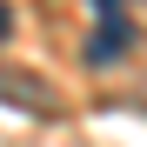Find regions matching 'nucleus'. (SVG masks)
<instances>
[{
  "label": "nucleus",
  "mask_w": 147,
  "mask_h": 147,
  "mask_svg": "<svg viewBox=\"0 0 147 147\" xmlns=\"http://www.w3.org/2000/svg\"><path fill=\"white\" fill-rule=\"evenodd\" d=\"M0 100H7V107H27V114H40V120L60 114V100L47 94V80H34V74H7V67H0Z\"/></svg>",
  "instance_id": "1"
},
{
  "label": "nucleus",
  "mask_w": 147,
  "mask_h": 147,
  "mask_svg": "<svg viewBox=\"0 0 147 147\" xmlns=\"http://www.w3.org/2000/svg\"><path fill=\"white\" fill-rule=\"evenodd\" d=\"M94 13H120V0H94Z\"/></svg>",
  "instance_id": "4"
},
{
  "label": "nucleus",
  "mask_w": 147,
  "mask_h": 147,
  "mask_svg": "<svg viewBox=\"0 0 147 147\" xmlns=\"http://www.w3.org/2000/svg\"><path fill=\"white\" fill-rule=\"evenodd\" d=\"M127 20H120V13H100V27H94V40H87V60L94 67H107V60H120V54H127Z\"/></svg>",
  "instance_id": "2"
},
{
  "label": "nucleus",
  "mask_w": 147,
  "mask_h": 147,
  "mask_svg": "<svg viewBox=\"0 0 147 147\" xmlns=\"http://www.w3.org/2000/svg\"><path fill=\"white\" fill-rule=\"evenodd\" d=\"M7 27H13V13H7V0H0V40H7Z\"/></svg>",
  "instance_id": "3"
}]
</instances>
